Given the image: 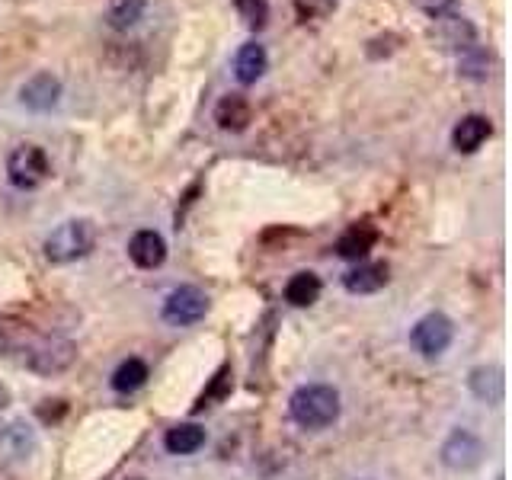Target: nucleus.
Segmentation results:
<instances>
[{"instance_id": "f257e3e1", "label": "nucleus", "mask_w": 512, "mask_h": 480, "mask_svg": "<svg viewBox=\"0 0 512 480\" xmlns=\"http://www.w3.org/2000/svg\"><path fill=\"white\" fill-rule=\"evenodd\" d=\"M288 413L301 429H327L340 416V394L330 384H304L288 400Z\"/></svg>"}, {"instance_id": "f03ea898", "label": "nucleus", "mask_w": 512, "mask_h": 480, "mask_svg": "<svg viewBox=\"0 0 512 480\" xmlns=\"http://www.w3.org/2000/svg\"><path fill=\"white\" fill-rule=\"evenodd\" d=\"M93 240H96V231L87 218H71L58 224V228L45 237V260L48 263H74L80 256H87L93 250Z\"/></svg>"}, {"instance_id": "7ed1b4c3", "label": "nucleus", "mask_w": 512, "mask_h": 480, "mask_svg": "<svg viewBox=\"0 0 512 480\" xmlns=\"http://www.w3.org/2000/svg\"><path fill=\"white\" fill-rule=\"evenodd\" d=\"M52 176V164H48L45 151L39 144H16L7 157V180L16 189H36Z\"/></svg>"}, {"instance_id": "20e7f679", "label": "nucleus", "mask_w": 512, "mask_h": 480, "mask_svg": "<svg viewBox=\"0 0 512 480\" xmlns=\"http://www.w3.org/2000/svg\"><path fill=\"white\" fill-rule=\"evenodd\" d=\"M74 359H77V346L71 340H61V336H45V340L32 343L26 349V368L42 378L68 372Z\"/></svg>"}, {"instance_id": "39448f33", "label": "nucleus", "mask_w": 512, "mask_h": 480, "mask_svg": "<svg viewBox=\"0 0 512 480\" xmlns=\"http://www.w3.org/2000/svg\"><path fill=\"white\" fill-rule=\"evenodd\" d=\"M208 314V295L196 285L173 288L164 301V320L170 327H192Z\"/></svg>"}, {"instance_id": "423d86ee", "label": "nucleus", "mask_w": 512, "mask_h": 480, "mask_svg": "<svg viewBox=\"0 0 512 480\" xmlns=\"http://www.w3.org/2000/svg\"><path fill=\"white\" fill-rule=\"evenodd\" d=\"M452 336H455L452 320H448L445 314L432 311V314L416 320V327L410 330V343L416 352H423L426 359H436L448 346H452Z\"/></svg>"}, {"instance_id": "0eeeda50", "label": "nucleus", "mask_w": 512, "mask_h": 480, "mask_svg": "<svg viewBox=\"0 0 512 480\" xmlns=\"http://www.w3.org/2000/svg\"><path fill=\"white\" fill-rule=\"evenodd\" d=\"M484 455H487L484 442H480L468 429H455L442 445V461L452 471H471V468H477L480 461H484Z\"/></svg>"}, {"instance_id": "6e6552de", "label": "nucleus", "mask_w": 512, "mask_h": 480, "mask_svg": "<svg viewBox=\"0 0 512 480\" xmlns=\"http://www.w3.org/2000/svg\"><path fill=\"white\" fill-rule=\"evenodd\" d=\"M429 36L439 48H445V52H468V48H474L477 32L464 16L445 13V16H436V26L429 29Z\"/></svg>"}, {"instance_id": "1a4fd4ad", "label": "nucleus", "mask_w": 512, "mask_h": 480, "mask_svg": "<svg viewBox=\"0 0 512 480\" xmlns=\"http://www.w3.org/2000/svg\"><path fill=\"white\" fill-rule=\"evenodd\" d=\"M58 100H61V80L52 71L32 74L26 84L20 87V103L29 112H48V109L58 106Z\"/></svg>"}, {"instance_id": "9d476101", "label": "nucleus", "mask_w": 512, "mask_h": 480, "mask_svg": "<svg viewBox=\"0 0 512 480\" xmlns=\"http://www.w3.org/2000/svg\"><path fill=\"white\" fill-rule=\"evenodd\" d=\"M493 135V125L487 116H480V112H471V116H464L455 128H452V148L458 154H474L480 144Z\"/></svg>"}, {"instance_id": "9b49d317", "label": "nucleus", "mask_w": 512, "mask_h": 480, "mask_svg": "<svg viewBox=\"0 0 512 480\" xmlns=\"http://www.w3.org/2000/svg\"><path fill=\"white\" fill-rule=\"evenodd\" d=\"M128 256H132V263L141 269H157L167 260V240L157 231H138L128 240Z\"/></svg>"}, {"instance_id": "f8f14e48", "label": "nucleus", "mask_w": 512, "mask_h": 480, "mask_svg": "<svg viewBox=\"0 0 512 480\" xmlns=\"http://www.w3.org/2000/svg\"><path fill=\"white\" fill-rule=\"evenodd\" d=\"M215 122L224 132H244L253 122V106L244 93H228L221 96V103L215 106Z\"/></svg>"}, {"instance_id": "ddd939ff", "label": "nucleus", "mask_w": 512, "mask_h": 480, "mask_svg": "<svg viewBox=\"0 0 512 480\" xmlns=\"http://www.w3.org/2000/svg\"><path fill=\"white\" fill-rule=\"evenodd\" d=\"M266 71H269V55H266V48L260 42H247V45L237 48V55H234V77L240 80V84L250 87Z\"/></svg>"}, {"instance_id": "4468645a", "label": "nucleus", "mask_w": 512, "mask_h": 480, "mask_svg": "<svg viewBox=\"0 0 512 480\" xmlns=\"http://www.w3.org/2000/svg\"><path fill=\"white\" fill-rule=\"evenodd\" d=\"M388 279V263H359L343 276V285L352 295H375L388 285Z\"/></svg>"}, {"instance_id": "2eb2a0df", "label": "nucleus", "mask_w": 512, "mask_h": 480, "mask_svg": "<svg viewBox=\"0 0 512 480\" xmlns=\"http://www.w3.org/2000/svg\"><path fill=\"white\" fill-rule=\"evenodd\" d=\"M468 384H471V394L477 400H484V404H490V407L500 404L503 394H506V378H503L500 365H480V368H474Z\"/></svg>"}, {"instance_id": "dca6fc26", "label": "nucleus", "mask_w": 512, "mask_h": 480, "mask_svg": "<svg viewBox=\"0 0 512 480\" xmlns=\"http://www.w3.org/2000/svg\"><path fill=\"white\" fill-rule=\"evenodd\" d=\"M36 448V432L26 423H10L0 429V461H26Z\"/></svg>"}, {"instance_id": "f3484780", "label": "nucleus", "mask_w": 512, "mask_h": 480, "mask_svg": "<svg viewBox=\"0 0 512 480\" xmlns=\"http://www.w3.org/2000/svg\"><path fill=\"white\" fill-rule=\"evenodd\" d=\"M378 240V231L372 224H352V228L336 240V253L343 256V260H365L368 250L375 247Z\"/></svg>"}, {"instance_id": "a211bd4d", "label": "nucleus", "mask_w": 512, "mask_h": 480, "mask_svg": "<svg viewBox=\"0 0 512 480\" xmlns=\"http://www.w3.org/2000/svg\"><path fill=\"white\" fill-rule=\"evenodd\" d=\"M164 445H167L170 455H192V452H199V448L205 445V429L196 426V423L173 426V429H167Z\"/></svg>"}, {"instance_id": "6ab92c4d", "label": "nucleus", "mask_w": 512, "mask_h": 480, "mask_svg": "<svg viewBox=\"0 0 512 480\" xmlns=\"http://www.w3.org/2000/svg\"><path fill=\"white\" fill-rule=\"evenodd\" d=\"M320 298V279L314 272H295L285 285V301L292 308H311V304Z\"/></svg>"}, {"instance_id": "aec40b11", "label": "nucleus", "mask_w": 512, "mask_h": 480, "mask_svg": "<svg viewBox=\"0 0 512 480\" xmlns=\"http://www.w3.org/2000/svg\"><path fill=\"white\" fill-rule=\"evenodd\" d=\"M144 7H148V0H112L109 13H106V23L116 32H125L141 20Z\"/></svg>"}, {"instance_id": "412c9836", "label": "nucleus", "mask_w": 512, "mask_h": 480, "mask_svg": "<svg viewBox=\"0 0 512 480\" xmlns=\"http://www.w3.org/2000/svg\"><path fill=\"white\" fill-rule=\"evenodd\" d=\"M144 381H148V365H144L141 359H125L116 372H112V388H116L119 394L138 391Z\"/></svg>"}, {"instance_id": "4be33fe9", "label": "nucleus", "mask_w": 512, "mask_h": 480, "mask_svg": "<svg viewBox=\"0 0 512 480\" xmlns=\"http://www.w3.org/2000/svg\"><path fill=\"white\" fill-rule=\"evenodd\" d=\"M234 10L253 32H260L269 23V0H234Z\"/></svg>"}, {"instance_id": "5701e85b", "label": "nucleus", "mask_w": 512, "mask_h": 480, "mask_svg": "<svg viewBox=\"0 0 512 480\" xmlns=\"http://www.w3.org/2000/svg\"><path fill=\"white\" fill-rule=\"evenodd\" d=\"M298 16L304 23L308 20H320V16H330L336 10V0H295Z\"/></svg>"}, {"instance_id": "b1692460", "label": "nucleus", "mask_w": 512, "mask_h": 480, "mask_svg": "<svg viewBox=\"0 0 512 480\" xmlns=\"http://www.w3.org/2000/svg\"><path fill=\"white\" fill-rule=\"evenodd\" d=\"M461 74L464 77H474V80H484L490 71H487V64H484V52L474 45V48H468V58L461 61Z\"/></svg>"}, {"instance_id": "393cba45", "label": "nucleus", "mask_w": 512, "mask_h": 480, "mask_svg": "<svg viewBox=\"0 0 512 480\" xmlns=\"http://www.w3.org/2000/svg\"><path fill=\"white\" fill-rule=\"evenodd\" d=\"M416 7H420L426 16H432V20H436V16H445L448 10L455 7V0H413Z\"/></svg>"}, {"instance_id": "a878e982", "label": "nucleus", "mask_w": 512, "mask_h": 480, "mask_svg": "<svg viewBox=\"0 0 512 480\" xmlns=\"http://www.w3.org/2000/svg\"><path fill=\"white\" fill-rule=\"evenodd\" d=\"M10 404V391L4 388V384H0V410H4Z\"/></svg>"}, {"instance_id": "bb28decb", "label": "nucleus", "mask_w": 512, "mask_h": 480, "mask_svg": "<svg viewBox=\"0 0 512 480\" xmlns=\"http://www.w3.org/2000/svg\"><path fill=\"white\" fill-rule=\"evenodd\" d=\"M0 480H20V477H16V474H10V471H4V468H0Z\"/></svg>"}, {"instance_id": "cd10ccee", "label": "nucleus", "mask_w": 512, "mask_h": 480, "mask_svg": "<svg viewBox=\"0 0 512 480\" xmlns=\"http://www.w3.org/2000/svg\"><path fill=\"white\" fill-rule=\"evenodd\" d=\"M135 480H141V477H135Z\"/></svg>"}]
</instances>
